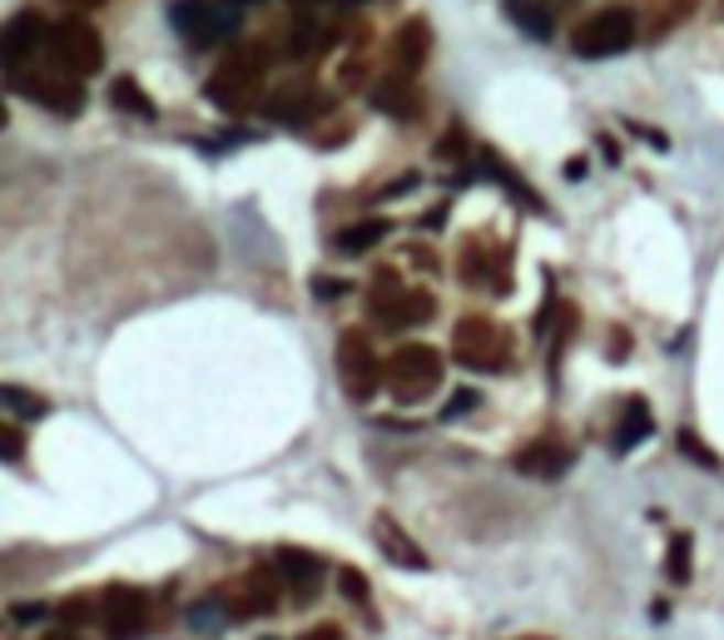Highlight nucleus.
Wrapping results in <instances>:
<instances>
[{
	"instance_id": "f257e3e1",
	"label": "nucleus",
	"mask_w": 724,
	"mask_h": 640,
	"mask_svg": "<svg viewBox=\"0 0 724 640\" xmlns=\"http://www.w3.org/2000/svg\"><path fill=\"white\" fill-rule=\"evenodd\" d=\"M263 75H268V51L263 45H244V51L224 55V65L208 75L204 95L224 115H244V110H253V105H263V95H268Z\"/></svg>"
},
{
	"instance_id": "f03ea898",
	"label": "nucleus",
	"mask_w": 724,
	"mask_h": 640,
	"mask_svg": "<svg viewBox=\"0 0 724 640\" xmlns=\"http://www.w3.org/2000/svg\"><path fill=\"white\" fill-rule=\"evenodd\" d=\"M169 21H174V31L184 35L194 51H208V45H224L228 35H238V25H244V0H174Z\"/></svg>"
},
{
	"instance_id": "7ed1b4c3",
	"label": "nucleus",
	"mask_w": 724,
	"mask_h": 640,
	"mask_svg": "<svg viewBox=\"0 0 724 640\" xmlns=\"http://www.w3.org/2000/svg\"><path fill=\"white\" fill-rule=\"evenodd\" d=\"M452 358L472 372H506L511 368V333L486 313H466L452 333Z\"/></svg>"
},
{
	"instance_id": "20e7f679",
	"label": "nucleus",
	"mask_w": 724,
	"mask_h": 640,
	"mask_svg": "<svg viewBox=\"0 0 724 640\" xmlns=\"http://www.w3.org/2000/svg\"><path fill=\"white\" fill-rule=\"evenodd\" d=\"M442 372H446V362L432 343H402V348L387 358V388H392V398L402 402V408H412V402H426L442 388Z\"/></svg>"
},
{
	"instance_id": "39448f33",
	"label": "nucleus",
	"mask_w": 724,
	"mask_h": 640,
	"mask_svg": "<svg viewBox=\"0 0 724 640\" xmlns=\"http://www.w3.org/2000/svg\"><path fill=\"white\" fill-rule=\"evenodd\" d=\"M367 313H372L382 328H417L436 313V299L426 289H407L392 269H377L372 273V289H367Z\"/></svg>"
},
{
	"instance_id": "423d86ee",
	"label": "nucleus",
	"mask_w": 724,
	"mask_h": 640,
	"mask_svg": "<svg viewBox=\"0 0 724 640\" xmlns=\"http://www.w3.org/2000/svg\"><path fill=\"white\" fill-rule=\"evenodd\" d=\"M50 65H60L65 75L85 80V75H99L105 70V41L99 31L85 21V15H65V21L50 25Z\"/></svg>"
},
{
	"instance_id": "0eeeda50",
	"label": "nucleus",
	"mask_w": 724,
	"mask_h": 640,
	"mask_svg": "<svg viewBox=\"0 0 724 640\" xmlns=\"http://www.w3.org/2000/svg\"><path fill=\"white\" fill-rule=\"evenodd\" d=\"M635 35H640L635 11L610 6V11H595V15H585V21L575 25V31H571V51L581 55V61H610V55L630 51Z\"/></svg>"
},
{
	"instance_id": "6e6552de",
	"label": "nucleus",
	"mask_w": 724,
	"mask_h": 640,
	"mask_svg": "<svg viewBox=\"0 0 724 640\" xmlns=\"http://www.w3.org/2000/svg\"><path fill=\"white\" fill-rule=\"evenodd\" d=\"M10 90L25 95V100L40 105V110L60 115V120H75V115H85V85H79L75 75H65L60 65H35V70L10 75Z\"/></svg>"
},
{
	"instance_id": "1a4fd4ad",
	"label": "nucleus",
	"mask_w": 724,
	"mask_h": 640,
	"mask_svg": "<svg viewBox=\"0 0 724 640\" xmlns=\"http://www.w3.org/2000/svg\"><path fill=\"white\" fill-rule=\"evenodd\" d=\"M337 382H343V392L353 402H367L387 382V362H377L372 343L357 328H347L343 338H337Z\"/></svg>"
},
{
	"instance_id": "9d476101",
	"label": "nucleus",
	"mask_w": 724,
	"mask_h": 640,
	"mask_svg": "<svg viewBox=\"0 0 724 640\" xmlns=\"http://www.w3.org/2000/svg\"><path fill=\"white\" fill-rule=\"evenodd\" d=\"M224 590H228V606H234V620L273 616V610L283 606V596H288L283 576H278L273 566H253V571H244V576H238L234 586H224Z\"/></svg>"
},
{
	"instance_id": "9b49d317",
	"label": "nucleus",
	"mask_w": 724,
	"mask_h": 640,
	"mask_svg": "<svg viewBox=\"0 0 724 640\" xmlns=\"http://www.w3.org/2000/svg\"><path fill=\"white\" fill-rule=\"evenodd\" d=\"M99 630L109 640H134L149 630V596L134 586H109L99 596Z\"/></svg>"
},
{
	"instance_id": "f8f14e48",
	"label": "nucleus",
	"mask_w": 724,
	"mask_h": 640,
	"mask_svg": "<svg viewBox=\"0 0 724 640\" xmlns=\"http://www.w3.org/2000/svg\"><path fill=\"white\" fill-rule=\"evenodd\" d=\"M40 51H50V25L35 11L10 15V25L0 31V65H6V80L20 75L30 61H40Z\"/></svg>"
},
{
	"instance_id": "ddd939ff",
	"label": "nucleus",
	"mask_w": 724,
	"mask_h": 640,
	"mask_svg": "<svg viewBox=\"0 0 724 640\" xmlns=\"http://www.w3.org/2000/svg\"><path fill=\"white\" fill-rule=\"evenodd\" d=\"M327 95L317 90V85H307V80H288V85H278V90H268V100H263V115L273 124H293V130H303V124H313L317 115L327 110Z\"/></svg>"
},
{
	"instance_id": "4468645a",
	"label": "nucleus",
	"mask_w": 724,
	"mask_h": 640,
	"mask_svg": "<svg viewBox=\"0 0 724 640\" xmlns=\"http://www.w3.org/2000/svg\"><path fill=\"white\" fill-rule=\"evenodd\" d=\"M268 566L283 576V586H288V596L303 606V600H313V590L323 586V556H313V551H298V546H278L273 556H268Z\"/></svg>"
},
{
	"instance_id": "2eb2a0df",
	"label": "nucleus",
	"mask_w": 724,
	"mask_h": 640,
	"mask_svg": "<svg viewBox=\"0 0 724 640\" xmlns=\"http://www.w3.org/2000/svg\"><path fill=\"white\" fill-rule=\"evenodd\" d=\"M571 462H575V452L565 447V442H555V437H536V442H526L521 452H511V467L521 471V477H536V481L565 477Z\"/></svg>"
},
{
	"instance_id": "dca6fc26",
	"label": "nucleus",
	"mask_w": 724,
	"mask_h": 640,
	"mask_svg": "<svg viewBox=\"0 0 724 640\" xmlns=\"http://www.w3.org/2000/svg\"><path fill=\"white\" fill-rule=\"evenodd\" d=\"M372 541H377V551H382L392 566H402V571H432V556H426L422 546H417L412 536H407L402 527H397V517H372Z\"/></svg>"
},
{
	"instance_id": "f3484780",
	"label": "nucleus",
	"mask_w": 724,
	"mask_h": 640,
	"mask_svg": "<svg viewBox=\"0 0 724 640\" xmlns=\"http://www.w3.org/2000/svg\"><path fill=\"white\" fill-rule=\"evenodd\" d=\"M462 283H466V289L506 293V289H511V279H506V253H491L486 243L466 239V249H462Z\"/></svg>"
},
{
	"instance_id": "a211bd4d",
	"label": "nucleus",
	"mask_w": 724,
	"mask_h": 640,
	"mask_svg": "<svg viewBox=\"0 0 724 640\" xmlns=\"http://www.w3.org/2000/svg\"><path fill=\"white\" fill-rule=\"evenodd\" d=\"M426 55H432V25H426L422 15H412V21L397 31V41H392V75L412 80V75L426 65Z\"/></svg>"
},
{
	"instance_id": "6ab92c4d",
	"label": "nucleus",
	"mask_w": 724,
	"mask_h": 640,
	"mask_svg": "<svg viewBox=\"0 0 724 640\" xmlns=\"http://www.w3.org/2000/svg\"><path fill=\"white\" fill-rule=\"evenodd\" d=\"M333 41H337V31L327 21H317V15H298L293 31H288V41H283V51H288V61H313V55H323Z\"/></svg>"
},
{
	"instance_id": "aec40b11",
	"label": "nucleus",
	"mask_w": 724,
	"mask_h": 640,
	"mask_svg": "<svg viewBox=\"0 0 724 640\" xmlns=\"http://www.w3.org/2000/svg\"><path fill=\"white\" fill-rule=\"evenodd\" d=\"M372 105L382 115H397V120H412L417 110H422V95H417L412 80H402V75H387V80L372 85Z\"/></svg>"
},
{
	"instance_id": "412c9836",
	"label": "nucleus",
	"mask_w": 724,
	"mask_h": 640,
	"mask_svg": "<svg viewBox=\"0 0 724 640\" xmlns=\"http://www.w3.org/2000/svg\"><path fill=\"white\" fill-rule=\"evenodd\" d=\"M650 432H655L650 402H645V398H630V402H625V412H620V422H615V432H610V447L625 457V452L640 447V442L650 437Z\"/></svg>"
},
{
	"instance_id": "4be33fe9",
	"label": "nucleus",
	"mask_w": 724,
	"mask_h": 640,
	"mask_svg": "<svg viewBox=\"0 0 724 640\" xmlns=\"http://www.w3.org/2000/svg\"><path fill=\"white\" fill-rule=\"evenodd\" d=\"M224 626H234V606H228V590H208L188 606V630L198 636H218Z\"/></svg>"
},
{
	"instance_id": "5701e85b",
	"label": "nucleus",
	"mask_w": 724,
	"mask_h": 640,
	"mask_svg": "<svg viewBox=\"0 0 724 640\" xmlns=\"http://www.w3.org/2000/svg\"><path fill=\"white\" fill-rule=\"evenodd\" d=\"M387 234H392V224H387V219H363V224H347V229H337L333 234V249L337 253H367V249H377Z\"/></svg>"
},
{
	"instance_id": "b1692460",
	"label": "nucleus",
	"mask_w": 724,
	"mask_h": 640,
	"mask_svg": "<svg viewBox=\"0 0 724 640\" xmlns=\"http://www.w3.org/2000/svg\"><path fill=\"white\" fill-rule=\"evenodd\" d=\"M109 105H115V110H125V115H134V120H154V100H149L144 95V85L134 80V75H119L115 85H109Z\"/></svg>"
},
{
	"instance_id": "393cba45",
	"label": "nucleus",
	"mask_w": 724,
	"mask_h": 640,
	"mask_svg": "<svg viewBox=\"0 0 724 640\" xmlns=\"http://www.w3.org/2000/svg\"><path fill=\"white\" fill-rule=\"evenodd\" d=\"M664 576H670L674 586H684V581L694 576V536H690V531H674V536H670V551H664Z\"/></svg>"
},
{
	"instance_id": "a878e982",
	"label": "nucleus",
	"mask_w": 724,
	"mask_h": 640,
	"mask_svg": "<svg viewBox=\"0 0 724 640\" xmlns=\"http://www.w3.org/2000/svg\"><path fill=\"white\" fill-rule=\"evenodd\" d=\"M482 164H486V170H491V180H501V184H506V189H511V194H516V199H521V204H531V209H536V214H541V209H545V204H541V194H536V189H531V184H526V180H521V174H516V170H506V164H501V160H496V154H491V150H486V154H482Z\"/></svg>"
},
{
	"instance_id": "bb28decb",
	"label": "nucleus",
	"mask_w": 724,
	"mask_h": 640,
	"mask_svg": "<svg viewBox=\"0 0 724 640\" xmlns=\"http://www.w3.org/2000/svg\"><path fill=\"white\" fill-rule=\"evenodd\" d=\"M60 620H65V630L99 626V596H69V600H60Z\"/></svg>"
},
{
	"instance_id": "cd10ccee",
	"label": "nucleus",
	"mask_w": 724,
	"mask_h": 640,
	"mask_svg": "<svg viewBox=\"0 0 724 640\" xmlns=\"http://www.w3.org/2000/svg\"><path fill=\"white\" fill-rule=\"evenodd\" d=\"M0 402H6L15 417H45V412H50V402L40 398V392H25V388H15V382L0 388Z\"/></svg>"
},
{
	"instance_id": "c85d7f7f",
	"label": "nucleus",
	"mask_w": 724,
	"mask_h": 640,
	"mask_svg": "<svg viewBox=\"0 0 724 640\" xmlns=\"http://www.w3.org/2000/svg\"><path fill=\"white\" fill-rule=\"evenodd\" d=\"M511 21L521 25L526 35H536V41H545V35H551V21H545L541 0H511Z\"/></svg>"
},
{
	"instance_id": "c756f323",
	"label": "nucleus",
	"mask_w": 724,
	"mask_h": 640,
	"mask_svg": "<svg viewBox=\"0 0 724 640\" xmlns=\"http://www.w3.org/2000/svg\"><path fill=\"white\" fill-rule=\"evenodd\" d=\"M674 447H680L684 457H690L694 467H704V471H720V467H724V462H720V452H710V447H704V442H700V432H690V427H680V432H674Z\"/></svg>"
},
{
	"instance_id": "7c9ffc66",
	"label": "nucleus",
	"mask_w": 724,
	"mask_h": 640,
	"mask_svg": "<svg viewBox=\"0 0 724 640\" xmlns=\"http://www.w3.org/2000/svg\"><path fill=\"white\" fill-rule=\"evenodd\" d=\"M337 586H343V596L353 600V606H363L367 616H372V586H367V576H363V571L343 566V571H337Z\"/></svg>"
},
{
	"instance_id": "2f4dec72",
	"label": "nucleus",
	"mask_w": 724,
	"mask_h": 640,
	"mask_svg": "<svg viewBox=\"0 0 724 640\" xmlns=\"http://www.w3.org/2000/svg\"><path fill=\"white\" fill-rule=\"evenodd\" d=\"M575 328H581V313H575L571 303H561V328H555V343H551V378H555V368H561V352L571 348Z\"/></svg>"
},
{
	"instance_id": "473e14b6",
	"label": "nucleus",
	"mask_w": 724,
	"mask_h": 640,
	"mask_svg": "<svg viewBox=\"0 0 724 640\" xmlns=\"http://www.w3.org/2000/svg\"><path fill=\"white\" fill-rule=\"evenodd\" d=\"M472 154V144H466V130L462 124H452V130L436 140V160H466Z\"/></svg>"
},
{
	"instance_id": "72a5a7b5",
	"label": "nucleus",
	"mask_w": 724,
	"mask_h": 640,
	"mask_svg": "<svg viewBox=\"0 0 724 640\" xmlns=\"http://www.w3.org/2000/svg\"><path fill=\"white\" fill-rule=\"evenodd\" d=\"M700 6V0H660V25H655V35H664L670 25H680V21H690V11Z\"/></svg>"
},
{
	"instance_id": "f704fd0d",
	"label": "nucleus",
	"mask_w": 724,
	"mask_h": 640,
	"mask_svg": "<svg viewBox=\"0 0 724 640\" xmlns=\"http://www.w3.org/2000/svg\"><path fill=\"white\" fill-rule=\"evenodd\" d=\"M0 452H6L10 467H15V462L25 457V432H20L15 422H6V427H0Z\"/></svg>"
},
{
	"instance_id": "c9c22d12",
	"label": "nucleus",
	"mask_w": 724,
	"mask_h": 640,
	"mask_svg": "<svg viewBox=\"0 0 724 640\" xmlns=\"http://www.w3.org/2000/svg\"><path fill=\"white\" fill-rule=\"evenodd\" d=\"M472 408H482V392H476V388H462V392H452V402L442 408V417H466Z\"/></svg>"
},
{
	"instance_id": "e433bc0d",
	"label": "nucleus",
	"mask_w": 724,
	"mask_h": 640,
	"mask_svg": "<svg viewBox=\"0 0 724 640\" xmlns=\"http://www.w3.org/2000/svg\"><path fill=\"white\" fill-rule=\"evenodd\" d=\"M313 293H317V299H343V293H353V283L327 279V273H317V279H313Z\"/></svg>"
},
{
	"instance_id": "4c0bfd02",
	"label": "nucleus",
	"mask_w": 724,
	"mask_h": 640,
	"mask_svg": "<svg viewBox=\"0 0 724 640\" xmlns=\"http://www.w3.org/2000/svg\"><path fill=\"white\" fill-rule=\"evenodd\" d=\"M45 616H50L45 600H40V606L35 600H15V606H10V620H45Z\"/></svg>"
},
{
	"instance_id": "58836bf2",
	"label": "nucleus",
	"mask_w": 724,
	"mask_h": 640,
	"mask_svg": "<svg viewBox=\"0 0 724 640\" xmlns=\"http://www.w3.org/2000/svg\"><path fill=\"white\" fill-rule=\"evenodd\" d=\"M412 189H417V174H402V180H392L382 189V199H392V194H412Z\"/></svg>"
},
{
	"instance_id": "ea45409f",
	"label": "nucleus",
	"mask_w": 724,
	"mask_h": 640,
	"mask_svg": "<svg viewBox=\"0 0 724 640\" xmlns=\"http://www.w3.org/2000/svg\"><path fill=\"white\" fill-rule=\"evenodd\" d=\"M625 352H630V338L615 328V333H610V362H625Z\"/></svg>"
},
{
	"instance_id": "a19ab883",
	"label": "nucleus",
	"mask_w": 724,
	"mask_h": 640,
	"mask_svg": "<svg viewBox=\"0 0 724 640\" xmlns=\"http://www.w3.org/2000/svg\"><path fill=\"white\" fill-rule=\"evenodd\" d=\"M303 640H343V630H337V626H307Z\"/></svg>"
},
{
	"instance_id": "79ce46f5",
	"label": "nucleus",
	"mask_w": 724,
	"mask_h": 640,
	"mask_svg": "<svg viewBox=\"0 0 724 640\" xmlns=\"http://www.w3.org/2000/svg\"><path fill=\"white\" fill-rule=\"evenodd\" d=\"M442 224H446V204H436V209L422 214V229H442Z\"/></svg>"
},
{
	"instance_id": "37998d69",
	"label": "nucleus",
	"mask_w": 724,
	"mask_h": 640,
	"mask_svg": "<svg viewBox=\"0 0 724 640\" xmlns=\"http://www.w3.org/2000/svg\"><path fill=\"white\" fill-rule=\"evenodd\" d=\"M601 154H605V160H610V164H620V144H615L610 134H601Z\"/></svg>"
},
{
	"instance_id": "c03bdc74",
	"label": "nucleus",
	"mask_w": 724,
	"mask_h": 640,
	"mask_svg": "<svg viewBox=\"0 0 724 640\" xmlns=\"http://www.w3.org/2000/svg\"><path fill=\"white\" fill-rule=\"evenodd\" d=\"M565 180H585V160L575 154V160H565Z\"/></svg>"
},
{
	"instance_id": "a18cd8bd",
	"label": "nucleus",
	"mask_w": 724,
	"mask_h": 640,
	"mask_svg": "<svg viewBox=\"0 0 724 640\" xmlns=\"http://www.w3.org/2000/svg\"><path fill=\"white\" fill-rule=\"evenodd\" d=\"M60 6H69V11H95V6H105V0H60Z\"/></svg>"
},
{
	"instance_id": "49530a36",
	"label": "nucleus",
	"mask_w": 724,
	"mask_h": 640,
	"mask_svg": "<svg viewBox=\"0 0 724 640\" xmlns=\"http://www.w3.org/2000/svg\"><path fill=\"white\" fill-rule=\"evenodd\" d=\"M521 640H545V636H521Z\"/></svg>"
},
{
	"instance_id": "de8ad7c7",
	"label": "nucleus",
	"mask_w": 724,
	"mask_h": 640,
	"mask_svg": "<svg viewBox=\"0 0 724 640\" xmlns=\"http://www.w3.org/2000/svg\"><path fill=\"white\" fill-rule=\"evenodd\" d=\"M720 11H724V0H720Z\"/></svg>"
}]
</instances>
